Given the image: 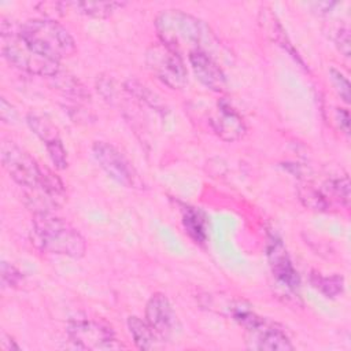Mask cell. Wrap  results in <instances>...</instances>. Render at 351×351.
<instances>
[{"mask_svg":"<svg viewBox=\"0 0 351 351\" xmlns=\"http://www.w3.org/2000/svg\"><path fill=\"white\" fill-rule=\"evenodd\" d=\"M182 225L188 236L197 244L207 240V223L200 210L195 207H185L182 211Z\"/></svg>","mask_w":351,"mask_h":351,"instance_id":"obj_16","label":"cell"},{"mask_svg":"<svg viewBox=\"0 0 351 351\" xmlns=\"http://www.w3.org/2000/svg\"><path fill=\"white\" fill-rule=\"evenodd\" d=\"M266 251L269 266L276 280L288 289H296L300 284V278L284 243L278 237L271 236L269 237Z\"/></svg>","mask_w":351,"mask_h":351,"instance_id":"obj_12","label":"cell"},{"mask_svg":"<svg viewBox=\"0 0 351 351\" xmlns=\"http://www.w3.org/2000/svg\"><path fill=\"white\" fill-rule=\"evenodd\" d=\"M128 328L133 337L134 344L140 350H154L158 347V343L160 341V339L152 330V328L148 325L147 321H143L136 315H130L128 318Z\"/></svg>","mask_w":351,"mask_h":351,"instance_id":"obj_15","label":"cell"},{"mask_svg":"<svg viewBox=\"0 0 351 351\" xmlns=\"http://www.w3.org/2000/svg\"><path fill=\"white\" fill-rule=\"evenodd\" d=\"M26 121L33 133L44 143L53 166L60 170L66 169L69 165L67 152L63 147L59 130L55 128V125L45 117L37 114H29Z\"/></svg>","mask_w":351,"mask_h":351,"instance_id":"obj_11","label":"cell"},{"mask_svg":"<svg viewBox=\"0 0 351 351\" xmlns=\"http://www.w3.org/2000/svg\"><path fill=\"white\" fill-rule=\"evenodd\" d=\"M208 123L213 132L221 140L228 143L240 140L247 132L243 117L237 112V110L232 107V104L226 99H221L217 103V108L210 115Z\"/></svg>","mask_w":351,"mask_h":351,"instance_id":"obj_10","label":"cell"},{"mask_svg":"<svg viewBox=\"0 0 351 351\" xmlns=\"http://www.w3.org/2000/svg\"><path fill=\"white\" fill-rule=\"evenodd\" d=\"M145 63L151 73L171 89H182L188 82V73L181 53L162 41L148 47Z\"/></svg>","mask_w":351,"mask_h":351,"instance_id":"obj_5","label":"cell"},{"mask_svg":"<svg viewBox=\"0 0 351 351\" xmlns=\"http://www.w3.org/2000/svg\"><path fill=\"white\" fill-rule=\"evenodd\" d=\"M0 117L4 122H10V123L16 117V112H15L14 107L4 97H1V101H0Z\"/></svg>","mask_w":351,"mask_h":351,"instance_id":"obj_24","label":"cell"},{"mask_svg":"<svg viewBox=\"0 0 351 351\" xmlns=\"http://www.w3.org/2000/svg\"><path fill=\"white\" fill-rule=\"evenodd\" d=\"M336 117H337V122L340 129L348 134L350 133V112L347 108H337L336 111Z\"/></svg>","mask_w":351,"mask_h":351,"instance_id":"obj_25","label":"cell"},{"mask_svg":"<svg viewBox=\"0 0 351 351\" xmlns=\"http://www.w3.org/2000/svg\"><path fill=\"white\" fill-rule=\"evenodd\" d=\"M329 78L332 81V85L336 89V92L343 99V101L348 103L350 101V82H348L347 77L341 71L336 70L335 67H330L329 69Z\"/></svg>","mask_w":351,"mask_h":351,"instance_id":"obj_21","label":"cell"},{"mask_svg":"<svg viewBox=\"0 0 351 351\" xmlns=\"http://www.w3.org/2000/svg\"><path fill=\"white\" fill-rule=\"evenodd\" d=\"M67 336L70 341L80 350H119L122 344L118 341L114 330L97 321L74 319L67 325Z\"/></svg>","mask_w":351,"mask_h":351,"instance_id":"obj_7","label":"cell"},{"mask_svg":"<svg viewBox=\"0 0 351 351\" xmlns=\"http://www.w3.org/2000/svg\"><path fill=\"white\" fill-rule=\"evenodd\" d=\"M159 41L181 53L188 47V53L195 49L206 51L211 38L208 26L199 18L181 11L165 10L155 19Z\"/></svg>","mask_w":351,"mask_h":351,"instance_id":"obj_2","label":"cell"},{"mask_svg":"<svg viewBox=\"0 0 351 351\" xmlns=\"http://www.w3.org/2000/svg\"><path fill=\"white\" fill-rule=\"evenodd\" d=\"M1 348L4 351H11V350H19L21 347L12 339H8L5 335H3L1 336Z\"/></svg>","mask_w":351,"mask_h":351,"instance_id":"obj_26","label":"cell"},{"mask_svg":"<svg viewBox=\"0 0 351 351\" xmlns=\"http://www.w3.org/2000/svg\"><path fill=\"white\" fill-rule=\"evenodd\" d=\"M247 344L254 350L267 351H289L293 346L288 335L277 324H273L265 318L258 325L247 330Z\"/></svg>","mask_w":351,"mask_h":351,"instance_id":"obj_13","label":"cell"},{"mask_svg":"<svg viewBox=\"0 0 351 351\" xmlns=\"http://www.w3.org/2000/svg\"><path fill=\"white\" fill-rule=\"evenodd\" d=\"M145 321L160 340L170 339L177 328V317L165 293H154L145 304Z\"/></svg>","mask_w":351,"mask_h":351,"instance_id":"obj_9","label":"cell"},{"mask_svg":"<svg viewBox=\"0 0 351 351\" xmlns=\"http://www.w3.org/2000/svg\"><path fill=\"white\" fill-rule=\"evenodd\" d=\"M75 12L93 16V18H107L119 8L125 7L123 1H71L67 3Z\"/></svg>","mask_w":351,"mask_h":351,"instance_id":"obj_17","label":"cell"},{"mask_svg":"<svg viewBox=\"0 0 351 351\" xmlns=\"http://www.w3.org/2000/svg\"><path fill=\"white\" fill-rule=\"evenodd\" d=\"M18 32L29 47L55 62L73 56L77 49L75 40L70 32L53 19H29Z\"/></svg>","mask_w":351,"mask_h":351,"instance_id":"obj_3","label":"cell"},{"mask_svg":"<svg viewBox=\"0 0 351 351\" xmlns=\"http://www.w3.org/2000/svg\"><path fill=\"white\" fill-rule=\"evenodd\" d=\"M1 52L3 56L15 67L40 77H55L60 67L59 62L51 60L36 52L21 37L19 32H14L10 26L1 23Z\"/></svg>","mask_w":351,"mask_h":351,"instance_id":"obj_4","label":"cell"},{"mask_svg":"<svg viewBox=\"0 0 351 351\" xmlns=\"http://www.w3.org/2000/svg\"><path fill=\"white\" fill-rule=\"evenodd\" d=\"M92 152L99 166L118 184L126 188H140L141 178L129 162V159L112 144L106 141H95Z\"/></svg>","mask_w":351,"mask_h":351,"instance_id":"obj_8","label":"cell"},{"mask_svg":"<svg viewBox=\"0 0 351 351\" xmlns=\"http://www.w3.org/2000/svg\"><path fill=\"white\" fill-rule=\"evenodd\" d=\"M328 189L330 191L332 196H335L341 204L348 207L350 204V181L348 177H341L329 181Z\"/></svg>","mask_w":351,"mask_h":351,"instance_id":"obj_20","label":"cell"},{"mask_svg":"<svg viewBox=\"0 0 351 351\" xmlns=\"http://www.w3.org/2000/svg\"><path fill=\"white\" fill-rule=\"evenodd\" d=\"M32 240L38 250L53 255L77 259L84 256L86 251L82 234L66 219L51 213H36Z\"/></svg>","mask_w":351,"mask_h":351,"instance_id":"obj_1","label":"cell"},{"mask_svg":"<svg viewBox=\"0 0 351 351\" xmlns=\"http://www.w3.org/2000/svg\"><path fill=\"white\" fill-rule=\"evenodd\" d=\"M299 196L304 206L313 208V210H326L328 208V200L317 188L306 185L299 189Z\"/></svg>","mask_w":351,"mask_h":351,"instance_id":"obj_19","label":"cell"},{"mask_svg":"<svg viewBox=\"0 0 351 351\" xmlns=\"http://www.w3.org/2000/svg\"><path fill=\"white\" fill-rule=\"evenodd\" d=\"M188 60L196 78L208 89L221 92L226 86V77L218 63L202 49H195L188 53Z\"/></svg>","mask_w":351,"mask_h":351,"instance_id":"obj_14","label":"cell"},{"mask_svg":"<svg viewBox=\"0 0 351 351\" xmlns=\"http://www.w3.org/2000/svg\"><path fill=\"white\" fill-rule=\"evenodd\" d=\"M336 45L339 51L348 58L350 56V30L348 27H340L336 36Z\"/></svg>","mask_w":351,"mask_h":351,"instance_id":"obj_23","label":"cell"},{"mask_svg":"<svg viewBox=\"0 0 351 351\" xmlns=\"http://www.w3.org/2000/svg\"><path fill=\"white\" fill-rule=\"evenodd\" d=\"M311 284L326 298H336L344 291V278L339 274H332V276L313 274Z\"/></svg>","mask_w":351,"mask_h":351,"instance_id":"obj_18","label":"cell"},{"mask_svg":"<svg viewBox=\"0 0 351 351\" xmlns=\"http://www.w3.org/2000/svg\"><path fill=\"white\" fill-rule=\"evenodd\" d=\"M21 280H22L21 273L12 265H8L7 262L1 263V281H3V285L15 287V285H18L21 282Z\"/></svg>","mask_w":351,"mask_h":351,"instance_id":"obj_22","label":"cell"},{"mask_svg":"<svg viewBox=\"0 0 351 351\" xmlns=\"http://www.w3.org/2000/svg\"><path fill=\"white\" fill-rule=\"evenodd\" d=\"M1 163L10 177L26 189L36 188L44 176V170L36 159L12 141L1 143Z\"/></svg>","mask_w":351,"mask_h":351,"instance_id":"obj_6","label":"cell"}]
</instances>
